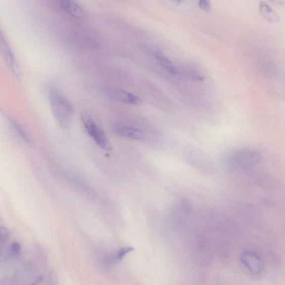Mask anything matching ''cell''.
I'll use <instances>...</instances> for the list:
<instances>
[{
	"label": "cell",
	"mask_w": 285,
	"mask_h": 285,
	"mask_svg": "<svg viewBox=\"0 0 285 285\" xmlns=\"http://www.w3.org/2000/svg\"><path fill=\"white\" fill-rule=\"evenodd\" d=\"M0 233H1V243L2 244L4 242H6L9 236L8 231L4 227H1L0 229Z\"/></svg>",
	"instance_id": "13"
},
{
	"label": "cell",
	"mask_w": 285,
	"mask_h": 285,
	"mask_svg": "<svg viewBox=\"0 0 285 285\" xmlns=\"http://www.w3.org/2000/svg\"><path fill=\"white\" fill-rule=\"evenodd\" d=\"M261 154L251 149H241L231 151L227 157V163L233 168H248L255 166L260 162Z\"/></svg>",
	"instance_id": "3"
},
{
	"label": "cell",
	"mask_w": 285,
	"mask_h": 285,
	"mask_svg": "<svg viewBox=\"0 0 285 285\" xmlns=\"http://www.w3.org/2000/svg\"><path fill=\"white\" fill-rule=\"evenodd\" d=\"M58 6L68 14L76 19H82L86 16V12L82 6L73 1L61 0L57 1Z\"/></svg>",
	"instance_id": "7"
},
{
	"label": "cell",
	"mask_w": 285,
	"mask_h": 285,
	"mask_svg": "<svg viewBox=\"0 0 285 285\" xmlns=\"http://www.w3.org/2000/svg\"><path fill=\"white\" fill-rule=\"evenodd\" d=\"M9 122L11 125L12 128L15 131L17 135H19L25 142H30L29 137L27 135L23 128L20 126L19 123H17L14 120L10 119Z\"/></svg>",
	"instance_id": "11"
},
{
	"label": "cell",
	"mask_w": 285,
	"mask_h": 285,
	"mask_svg": "<svg viewBox=\"0 0 285 285\" xmlns=\"http://www.w3.org/2000/svg\"><path fill=\"white\" fill-rule=\"evenodd\" d=\"M242 264L253 274L260 275L264 271V264L259 256L252 251H246L241 256Z\"/></svg>",
	"instance_id": "5"
},
{
	"label": "cell",
	"mask_w": 285,
	"mask_h": 285,
	"mask_svg": "<svg viewBox=\"0 0 285 285\" xmlns=\"http://www.w3.org/2000/svg\"><path fill=\"white\" fill-rule=\"evenodd\" d=\"M81 120L88 135L91 137L96 144L102 150H110L111 146L108 137L93 116L84 111L81 114Z\"/></svg>",
	"instance_id": "2"
},
{
	"label": "cell",
	"mask_w": 285,
	"mask_h": 285,
	"mask_svg": "<svg viewBox=\"0 0 285 285\" xmlns=\"http://www.w3.org/2000/svg\"><path fill=\"white\" fill-rule=\"evenodd\" d=\"M21 251V246L19 242H13L11 246V252L12 255L16 256L19 255Z\"/></svg>",
	"instance_id": "14"
},
{
	"label": "cell",
	"mask_w": 285,
	"mask_h": 285,
	"mask_svg": "<svg viewBox=\"0 0 285 285\" xmlns=\"http://www.w3.org/2000/svg\"><path fill=\"white\" fill-rule=\"evenodd\" d=\"M0 48L5 64L10 72L18 79L21 78V70L14 53L8 44L7 40L2 32L0 35Z\"/></svg>",
	"instance_id": "4"
},
{
	"label": "cell",
	"mask_w": 285,
	"mask_h": 285,
	"mask_svg": "<svg viewBox=\"0 0 285 285\" xmlns=\"http://www.w3.org/2000/svg\"><path fill=\"white\" fill-rule=\"evenodd\" d=\"M116 135L126 139L141 141L143 140V133L140 129L129 126H119L115 127Z\"/></svg>",
	"instance_id": "8"
},
{
	"label": "cell",
	"mask_w": 285,
	"mask_h": 285,
	"mask_svg": "<svg viewBox=\"0 0 285 285\" xmlns=\"http://www.w3.org/2000/svg\"><path fill=\"white\" fill-rule=\"evenodd\" d=\"M135 250L132 247H124L119 249L113 255L107 257L105 260V264L107 266L112 265L116 263L121 261L127 254Z\"/></svg>",
	"instance_id": "10"
},
{
	"label": "cell",
	"mask_w": 285,
	"mask_h": 285,
	"mask_svg": "<svg viewBox=\"0 0 285 285\" xmlns=\"http://www.w3.org/2000/svg\"></svg>",
	"instance_id": "15"
},
{
	"label": "cell",
	"mask_w": 285,
	"mask_h": 285,
	"mask_svg": "<svg viewBox=\"0 0 285 285\" xmlns=\"http://www.w3.org/2000/svg\"><path fill=\"white\" fill-rule=\"evenodd\" d=\"M159 64L166 70L169 74L175 75L177 73V68L173 62L165 54L164 52L159 49L154 51L153 53Z\"/></svg>",
	"instance_id": "9"
},
{
	"label": "cell",
	"mask_w": 285,
	"mask_h": 285,
	"mask_svg": "<svg viewBox=\"0 0 285 285\" xmlns=\"http://www.w3.org/2000/svg\"><path fill=\"white\" fill-rule=\"evenodd\" d=\"M49 105L55 121L63 129H68L72 122L74 108L72 104L57 88L52 87L48 93Z\"/></svg>",
	"instance_id": "1"
},
{
	"label": "cell",
	"mask_w": 285,
	"mask_h": 285,
	"mask_svg": "<svg viewBox=\"0 0 285 285\" xmlns=\"http://www.w3.org/2000/svg\"><path fill=\"white\" fill-rule=\"evenodd\" d=\"M198 5L204 12L209 13L211 11V2L208 0H200V1H198Z\"/></svg>",
	"instance_id": "12"
},
{
	"label": "cell",
	"mask_w": 285,
	"mask_h": 285,
	"mask_svg": "<svg viewBox=\"0 0 285 285\" xmlns=\"http://www.w3.org/2000/svg\"><path fill=\"white\" fill-rule=\"evenodd\" d=\"M109 95L114 100L129 105L138 106L141 105L142 102L140 97L122 89H111Z\"/></svg>",
	"instance_id": "6"
}]
</instances>
